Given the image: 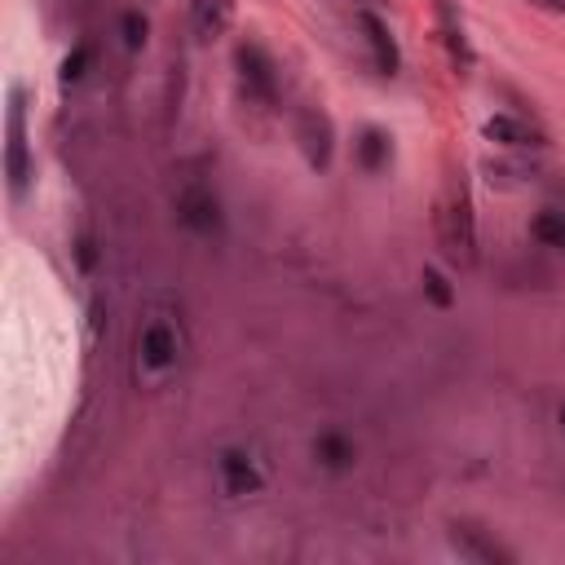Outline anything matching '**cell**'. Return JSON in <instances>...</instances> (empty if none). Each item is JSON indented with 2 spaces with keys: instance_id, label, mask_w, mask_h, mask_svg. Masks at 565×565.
Segmentation results:
<instances>
[{
  "instance_id": "cell-5",
  "label": "cell",
  "mask_w": 565,
  "mask_h": 565,
  "mask_svg": "<svg viewBox=\"0 0 565 565\" xmlns=\"http://www.w3.org/2000/svg\"><path fill=\"white\" fill-rule=\"evenodd\" d=\"M446 539H450V547H455L463 561H477V565H512V561H516L512 547H503L494 534H486V530L472 525V521H455Z\"/></svg>"
},
{
  "instance_id": "cell-18",
  "label": "cell",
  "mask_w": 565,
  "mask_h": 565,
  "mask_svg": "<svg viewBox=\"0 0 565 565\" xmlns=\"http://www.w3.org/2000/svg\"><path fill=\"white\" fill-rule=\"evenodd\" d=\"M84 66H88V49L79 44V49H75V53H66V62H62V84L84 79Z\"/></svg>"
},
{
  "instance_id": "cell-9",
  "label": "cell",
  "mask_w": 565,
  "mask_h": 565,
  "mask_svg": "<svg viewBox=\"0 0 565 565\" xmlns=\"http://www.w3.org/2000/svg\"><path fill=\"white\" fill-rule=\"evenodd\" d=\"M137 353H141V362L154 366V371L172 366V362H177V331H172L168 322H150V327L137 335Z\"/></svg>"
},
{
  "instance_id": "cell-15",
  "label": "cell",
  "mask_w": 565,
  "mask_h": 565,
  "mask_svg": "<svg viewBox=\"0 0 565 565\" xmlns=\"http://www.w3.org/2000/svg\"><path fill=\"white\" fill-rule=\"evenodd\" d=\"M530 234H534L543 247H556V252H565V212H561V207H547V212H539V216L530 221Z\"/></svg>"
},
{
  "instance_id": "cell-3",
  "label": "cell",
  "mask_w": 565,
  "mask_h": 565,
  "mask_svg": "<svg viewBox=\"0 0 565 565\" xmlns=\"http://www.w3.org/2000/svg\"><path fill=\"white\" fill-rule=\"evenodd\" d=\"M441 238H446V256L455 265H477V225H472V203L468 190L459 185L441 212Z\"/></svg>"
},
{
  "instance_id": "cell-2",
  "label": "cell",
  "mask_w": 565,
  "mask_h": 565,
  "mask_svg": "<svg viewBox=\"0 0 565 565\" xmlns=\"http://www.w3.org/2000/svg\"><path fill=\"white\" fill-rule=\"evenodd\" d=\"M4 177H9V194H22L31 181V154H26V93L9 88V124H4Z\"/></svg>"
},
{
  "instance_id": "cell-1",
  "label": "cell",
  "mask_w": 565,
  "mask_h": 565,
  "mask_svg": "<svg viewBox=\"0 0 565 565\" xmlns=\"http://www.w3.org/2000/svg\"><path fill=\"white\" fill-rule=\"evenodd\" d=\"M234 66H238V84L252 102H260V106L278 102V66H274V57L260 40H243L234 49Z\"/></svg>"
},
{
  "instance_id": "cell-8",
  "label": "cell",
  "mask_w": 565,
  "mask_h": 565,
  "mask_svg": "<svg viewBox=\"0 0 565 565\" xmlns=\"http://www.w3.org/2000/svg\"><path fill=\"white\" fill-rule=\"evenodd\" d=\"M358 26H362V35H366V49H371V57H375V71L397 75L402 53H397V40H393L388 22H384L380 13H371V9H362V13H358Z\"/></svg>"
},
{
  "instance_id": "cell-21",
  "label": "cell",
  "mask_w": 565,
  "mask_h": 565,
  "mask_svg": "<svg viewBox=\"0 0 565 565\" xmlns=\"http://www.w3.org/2000/svg\"><path fill=\"white\" fill-rule=\"evenodd\" d=\"M556 415H561V424H565V406H561V411H556Z\"/></svg>"
},
{
  "instance_id": "cell-7",
  "label": "cell",
  "mask_w": 565,
  "mask_h": 565,
  "mask_svg": "<svg viewBox=\"0 0 565 565\" xmlns=\"http://www.w3.org/2000/svg\"><path fill=\"white\" fill-rule=\"evenodd\" d=\"M481 132L490 141L508 146V150H543L547 146V132L539 124H530V119H516V115H494V119H486Z\"/></svg>"
},
{
  "instance_id": "cell-14",
  "label": "cell",
  "mask_w": 565,
  "mask_h": 565,
  "mask_svg": "<svg viewBox=\"0 0 565 565\" xmlns=\"http://www.w3.org/2000/svg\"><path fill=\"white\" fill-rule=\"evenodd\" d=\"M437 13H441V40H446L450 57H455L459 66H472V49H468V40H463V22L455 18L450 0H437Z\"/></svg>"
},
{
  "instance_id": "cell-20",
  "label": "cell",
  "mask_w": 565,
  "mask_h": 565,
  "mask_svg": "<svg viewBox=\"0 0 565 565\" xmlns=\"http://www.w3.org/2000/svg\"><path fill=\"white\" fill-rule=\"evenodd\" d=\"M79 265H84V269L93 265V243H88V238H79Z\"/></svg>"
},
{
  "instance_id": "cell-10",
  "label": "cell",
  "mask_w": 565,
  "mask_h": 565,
  "mask_svg": "<svg viewBox=\"0 0 565 565\" xmlns=\"http://www.w3.org/2000/svg\"><path fill=\"white\" fill-rule=\"evenodd\" d=\"M216 468H221V481H225L230 494H256V490L265 486V477L256 472V463H252L243 450H221Z\"/></svg>"
},
{
  "instance_id": "cell-16",
  "label": "cell",
  "mask_w": 565,
  "mask_h": 565,
  "mask_svg": "<svg viewBox=\"0 0 565 565\" xmlns=\"http://www.w3.org/2000/svg\"><path fill=\"white\" fill-rule=\"evenodd\" d=\"M419 282H424V296H428L437 309H450V305H455V287L446 282V274H441V269H433V265H428V269L419 274Z\"/></svg>"
},
{
  "instance_id": "cell-19",
  "label": "cell",
  "mask_w": 565,
  "mask_h": 565,
  "mask_svg": "<svg viewBox=\"0 0 565 565\" xmlns=\"http://www.w3.org/2000/svg\"><path fill=\"white\" fill-rule=\"evenodd\" d=\"M534 9H547V13H565V0H525Z\"/></svg>"
},
{
  "instance_id": "cell-13",
  "label": "cell",
  "mask_w": 565,
  "mask_h": 565,
  "mask_svg": "<svg viewBox=\"0 0 565 565\" xmlns=\"http://www.w3.org/2000/svg\"><path fill=\"white\" fill-rule=\"evenodd\" d=\"M313 459H318L322 468H331V472H344V468H353L358 446H353V437H344L340 428H327V433L313 437Z\"/></svg>"
},
{
  "instance_id": "cell-4",
  "label": "cell",
  "mask_w": 565,
  "mask_h": 565,
  "mask_svg": "<svg viewBox=\"0 0 565 565\" xmlns=\"http://www.w3.org/2000/svg\"><path fill=\"white\" fill-rule=\"evenodd\" d=\"M296 141H300L305 163L322 172V168L331 163V150H335V128H331V115H327V110H318V106L300 110V115H296Z\"/></svg>"
},
{
  "instance_id": "cell-12",
  "label": "cell",
  "mask_w": 565,
  "mask_h": 565,
  "mask_svg": "<svg viewBox=\"0 0 565 565\" xmlns=\"http://www.w3.org/2000/svg\"><path fill=\"white\" fill-rule=\"evenodd\" d=\"M353 159L362 172H384L393 163V137L384 128H362L353 141Z\"/></svg>"
},
{
  "instance_id": "cell-11",
  "label": "cell",
  "mask_w": 565,
  "mask_h": 565,
  "mask_svg": "<svg viewBox=\"0 0 565 565\" xmlns=\"http://www.w3.org/2000/svg\"><path fill=\"white\" fill-rule=\"evenodd\" d=\"M234 22V0H190V26L199 40L225 35Z\"/></svg>"
},
{
  "instance_id": "cell-6",
  "label": "cell",
  "mask_w": 565,
  "mask_h": 565,
  "mask_svg": "<svg viewBox=\"0 0 565 565\" xmlns=\"http://www.w3.org/2000/svg\"><path fill=\"white\" fill-rule=\"evenodd\" d=\"M177 216L194 234H216L221 230V199L207 185H185L181 199H177Z\"/></svg>"
},
{
  "instance_id": "cell-17",
  "label": "cell",
  "mask_w": 565,
  "mask_h": 565,
  "mask_svg": "<svg viewBox=\"0 0 565 565\" xmlns=\"http://www.w3.org/2000/svg\"><path fill=\"white\" fill-rule=\"evenodd\" d=\"M119 31H124V44H128V49H146V40H150V22H146V13H137V9H128V13L119 18Z\"/></svg>"
}]
</instances>
